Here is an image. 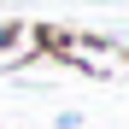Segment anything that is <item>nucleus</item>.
Listing matches in <instances>:
<instances>
[{
    "label": "nucleus",
    "mask_w": 129,
    "mask_h": 129,
    "mask_svg": "<svg viewBox=\"0 0 129 129\" xmlns=\"http://www.w3.org/2000/svg\"><path fill=\"white\" fill-rule=\"evenodd\" d=\"M35 47L41 53H53L64 64H76V71H88V76H106V71H117V47L112 41H100V35H71V29H35Z\"/></svg>",
    "instance_id": "1"
},
{
    "label": "nucleus",
    "mask_w": 129,
    "mask_h": 129,
    "mask_svg": "<svg viewBox=\"0 0 129 129\" xmlns=\"http://www.w3.org/2000/svg\"><path fill=\"white\" fill-rule=\"evenodd\" d=\"M24 24H12V18H0V53H12V47H24Z\"/></svg>",
    "instance_id": "2"
}]
</instances>
